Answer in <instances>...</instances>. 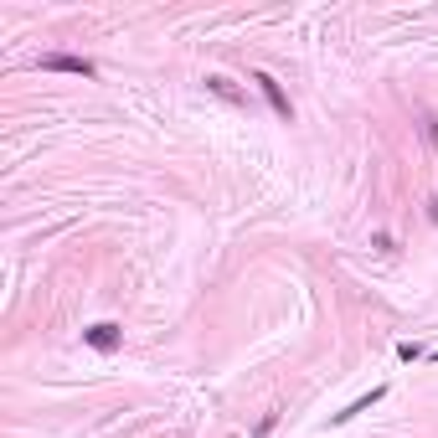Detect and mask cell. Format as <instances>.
I'll use <instances>...</instances> for the list:
<instances>
[{"mask_svg": "<svg viewBox=\"0 0 438 438\" xmlns=\"http://www.w3.org/2000/svg\"><path fill=\"white\" fill-rule=\"evenodd\" d=\"M41 68H47V73H78V78H93V62H88V57H73V52H47V57H41Z\"/></svg>", "mask_w": 438, "mask_h": 438, "instance_id": "obj_1", "label": "cell"}, {"mask_svg": "<svg viewBox=\"0 0 438 438\" xmlns=\"http://www.w3.org/2000/svg\"><path fill=\"white\" fill-rule=\"evenodd\" d=\"M83 340L93 345V350H114L124 335H119V325H108V320H103V325H88V330H83Z\"/></svg>", "mask_w": 438, "mask_h": 438, "instance_id": "obj_2", "label": "cell"}, {"mask_svg": "<svg viewBox=\"0 0 438 438\" xmlns=\"http://www.w3.org/2000/svg\"><path fill=\"white\" fill-rule=\"evenodd\" d=\"M253 83L263 88V98H268V103H273V114H278V119H289V114H294V108H289V98H283V88H278V83H273L268 73H258Z\"/></svg>", "mask_w": 438, "mask_h": 438, "instance_id": "obj_3", "label": "cell"}, {"mask_svg": "<svg viewBox=\"0 0 438 438\" xmlns=\"http://www.w3.org/2000/svg\"><path fill=\"white\" fill-rule=\"evenodd\" d=\"M382 397H387V387H371L366 397H356V402H350L345 412H330V423H350V418H356V412H371V407H377Z\"/></svg>", "mask_w": 438, "mask_h": 438, "instance_id": "obj_4", "label": "cell"}, {"mask_svg": "<svg viewBox=\"0 0 438 438\" xmlns=\"http://www.w3.org/2000/svg\"><path fill=\"white\" fill-rule=\"evenodd\" d=\"M423 135H428V145H438V119L433 114H423Z\"/></svg>", "mask_w": 438, "mask_h": 438, "instance_id": "obj_5", "label": "cell"}, {"mask_svg": "<svg viewBox=\"0 0 438 438\" xmlns=\"http://www.w3.org/2000/svg\"><path fill=\"white\" fill-rule=\"evenodd\" d=\"M428 207H433V222H438V202H428Z\"/></svg>", "mask_w": 438, "mask_h": 438, "instance_id": "obj_6", "label": "cell"}, {"mask_svg": "<svg viewBox=\"0 0 438 438\" xmlns=\"http://www.w3.org/2000/svg\"><path fill=\"white\" fill-rule=\"evenodd\" d=\"M433 361H438V350H433Z\"/></svg>", "mask_w": 438, "mask_h": 438, "instance_id": "obj_7", "label": "cell"}]
</instances>
